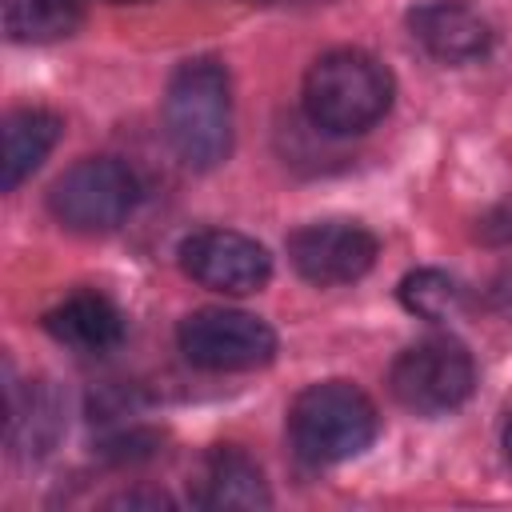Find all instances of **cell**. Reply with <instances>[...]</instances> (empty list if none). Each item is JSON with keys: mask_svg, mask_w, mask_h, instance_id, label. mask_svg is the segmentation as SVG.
<instances>
[{"mask_svg": "<svg viewBox=\"0 0 512 512\" xmlns=\"http://www.w3.org/2000/svg\"><path fill=\"white\" fill-rule=\"evenodd\" d=\"M176 344L204 372H252L276 356V332L240 308H196L180 320Z\"/></svg>", "mask_w": 512, "mask_h": 512, "instance_id": "cell-6", "label": "cell"}, {"mask_svg": "<svg viewBox=\"0 0 512 512\" xmlns=\"http://www.w3.org/2000/svg\"><path fill=\"white\" fill-rule=\"evenodd\" d=\"M500 448H504V456L512 460V416H508V424H504V432H500Z\"/></svg>", "mask_w": 512, "mask_h": 512, "instance_id": "cell-15", "label": "cell"}, {"mask_svg": "<svg viewBox=\"0 0 512 512\" xmlns=\"http://www.w3.org/2000/svg\"><path fill=\"white\" fill-rule=\"evenodd\" d=\"M188 500L204 512H248L268 508L272 492L260 464L240 444H216L200 456L188 480Z\"/></svg>", "mask_w": 512, "mask_h": 512, "instance_id": "cell-9", "label": "cell"}, {"mask_svg": "<svg viewBox=\"0 0 512 512\" xmlns=\"http://www.w3.org/2000/svg\"><path fill=\"white\" fill-rule=\"evenodd\" d=\"M180 268L200 288L224 292V296H248L260 292L272 276V256L260 240L232 232V228H200L180 240Z\"/></svg>", "mask_w": 512, "mask_h": 512, "instance_id": "cell-7", "label": "cell"}, {"mask_svg": "<svg viewBox=\"0 0 512 512\" xmlns=\"http://www.w3.org/2000/svg\"><path fill=\"white\" fill-rule=\"evenodd\" d=\"M396 80L364 48H332L304 72V116L324 136H360L392 108Z\"/></svg>", "mask_w": 512, "mask_h": 512, "instance_id": "cell-2", "label": "cell"}, {"mask_svg": "<svg viewBox=\"0 0 512 512\" xmlns=\"http://www.w3.org/2000/svg\"><path fill=\"white\" fill-rule=\"evenodd\" d=\"M140 200L136 172L116 156H84L64 168L48 188V212L68 232H112L120 228Z\"/></svg>", "mask_w": 512, "mask_h": 512, "instance_id": "cell-4", "label": "cell"}, {"mask_svg": "<svg viewBox=\"0 0 512 512\" xmlns=\"http://www.w3.org/2000/svg\"><path fill=\"white\" fill-rule=\"evenodd\" d=\"M60 116L56 112H48V108H36V104H28V108H12L8 116H4V192H16L44 160H48V152L56 148V140H60Z\"/></svg>", "mask_w": 512, "mask_h": 512, "instance_id": "cell-12", "label": "cell"}, {"mask_svg": "<svg viewBox=\"0 0 512 512\" xmlns=\"http://www.w3.org/2000/svg\"><path fill=\"white\" fill-rule=\"evenodd\" d=\"M44 332L84 356H104L124 340V312L100 292H72L44 312Z\"/></svg>", "mask_w": 512, "mask_h": 512, "instance_id": "cell-11", "label": "cell"}, {"mask_svg": "<svg viewBox=\"0 0 512 512\" xmlns=\"http://www.w3.org/2000/svg\"><path fill=\"white\" fill-rule=\"evenodd\" d=\"M88 0H0L4 32L16 44H52L84 24Z\"/></svg>", "mask_w": 512, "mask_h": 512, "instance_id": "cell-13", "label": "cell"}, {"mask_svg": "<svg viewBox=\"0 0 512 512\" xmlns=\"http://www.w3.org/2000/svg\"><path fill=\"white\" fill-rule=\"evenodd\" d=\"M400 304L420 320H452L464 308V288L448 272L420 268L400 280Z\"/></svg>", "mask_w": 512, "mask_h": 512, "instance_id": "cell-14", "label": "cell"}, {"mask_svg": "<svg viewBox=\"0 0 512 512\" xmlns=\"http://www.w3.org/2000/svg\"><path fill=\"white\" fill-rule=\"evenodd\" d=\"M284 4H288V0H284ZM292 4H312V0H292Z\"/></svg>", "mask_w": 512, "mask_h": 512, "instance_id": "cell-16", "label": "cell"}, {"mask_svg": "<svg viewBox=\"0 0 512 512\" xmlns=\"http://www.w3.org/2000/svg\"><path fill=\"white\" fill-rule=\"evenodd\" d=\"M412 40L440 64H472L492 48V24L464 0H428L408 12Z\"/></svg>", "mask_w": 512, "mask_h": 512, "instance_id": "cell-10", "label": "cell"}, {"mask_svg": "<svg viewBox=\"0 0 512 512\" xmlns=\"http://www.w3.org/2000/svg\"><path fill=\"white\" fill-rule=\"evenodd\" d=\"M376 236L356 220H316L288 236L292 268L316 288H340L360 280L376 264Z\"/></svg>", "mask_w": 512, "mask_h": 512, "instance_id": "cell-8", "label": "cell"}, {"mask_svg": "<svg viewBox=\"0 0 512 512\" xmlns=\"http://www.w3.org/2000/svg\"><path fill=\"white\" fill-rule=\"evenodd\" d=\"M380 432L372 396L348 380L308 384L288 408V440L308 464H340L360 456Z\"/></svg>", "mask_w": 512, "mask_h": 512, "instance_id": "cell-3", "label": "cell"}, {"mask_svg": "<svg viewBox=\"0 0 512 512\" xmlns=\"http://www.w3.org/2000/svg\"><path fill=\"white\" fill-rule=\"evenodd\" d=\"M388 388L396 404L416 416H444L460 408L476 388L472 352L456 336H428L408 344L388 372Z\"/></svg>", "mask_w": 512, "mask_h": 512, "instance_id": "cell-5", "label": "cell"}, {"mask_svg": "<svg viewBox=\"0 0 512 512\" xmlns=\"http://www.w3.org/2000/svg\"><path fill=\"white\" fill-rule=\"evenodd\" d=\"M164 136L192 172H212L232 152V80L216 56L176 64L164 88Z\"/></svg>", "mask_w": 512, "mask_h": 512, "instance_id": "cell-1", "label": "cell"}]
</instances>
